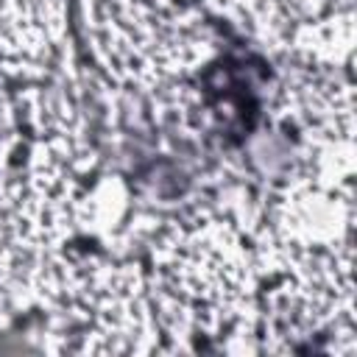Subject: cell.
<instances>
[{
    "label": "cell",
    "mask_w": 357,
    "mask_h": 357,
    "mask_svg": "<svg viewBox=\"0 0 357 357\" xmlns=\"http://www.w3.org/2000/svg\"><path fill=\"white\" fill-rule=\"evenodd\" d=\"M148 245L145 273L162 335L257 340L259 268L240 220L198 206L156 226Z\"/></svg>",
    "instance_id": "cell-1"
},
{
    "label": "cell",
    "mask_w": 357,
    "mask_h": 357,
    "mask_svg": "<svg viewBox=\"0 0 357 357\" xmlns=\"http://www.w3.org/2000/svg\"><path fill=\"white\" fill-rule=\"evenodd\" d=\"M56 349L134 354L159 349V321L145 268L123 254L64 251L39 310Z\"/></svg>",
    "instance_id": "cell-2"
},
{
    "label": "cell",
    "mask_w": 357,
    "mask_h": 357,
    "mask_svg": "<svg viewBox=\"0 0 357 357\" xmlns=\"http://www.w3.org/2000/svg\"><path fill=\"white\" fill-rule=\"evenodd\" d=\"M89 39L103 73L134 89L187 81L215 53L204 14L178 0H95Z\"/></svg>",
    "instance_id": "cell-3"
},
{
    "label": "cell",
    "mask_w": 357,
    "mask_h": 357,
    "mask_svg": "<svg viewBox=\"0 0 357 357\" xmlns=\"http://www.w3.org/2000/svg\"><path fill=\"white\" fill-rule=\"evenodd\" d=\"M67 45L64 0H0V73L14 81L50 78Z\"/></svg>",
    "instance_id": "cell-4"
},
{
    "label": "cell",
    "mask_w": 357,
    "mask_h": 357,
    "mask_svg": "<svg viewBox=\"0 0 357 357\" xmlns=\"http://www.w3.org/2000/svg\"><path fill=\"white\" fill-rule=\"evenodd\" d=\"M354 47V11L335 8L290 28L287 50L315 67H349Z\"/></svg>",
    "instance_id": "cell-5"
}]
</instances>
